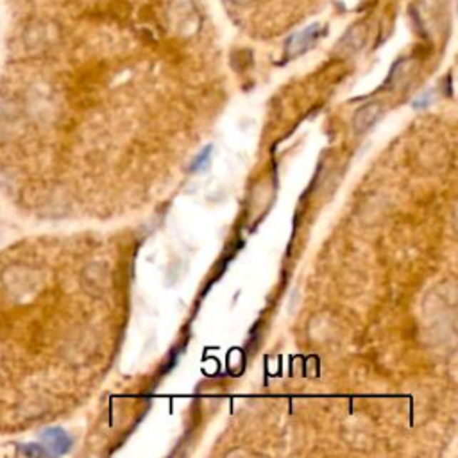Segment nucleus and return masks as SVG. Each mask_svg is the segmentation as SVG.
I'll return each instance as SVG.
<instances>
[{"label": "nucleus", "mask_w": 458, "mask_h": 458, "mask_svg": "<svg viewBox=\"0 0 458 458\" xmlns=\"http://www.w3.org/2000/svg\"><path fill=\"white\" fill-rule=\"evenodd\" d=\"M324 31L326 29H324L320 24H313V26H308L306 29L292 34V36L288 38L287 45H285V51H287L288 58H295V56L305 54L306 51H310V49L324 36Z\"/></svg>", "instance_id": "obj_1"}, {"label": "nucleus", "mask_w": 458, "mask_h": 458, "mask_svg": "<svg viewBox=\"0 0 458 458\" xmlns=\"http://www.w3.org/2000/svg\"><path fill=\"white\" fill-rule=\"evenodd\" d=\"M45 446H49V449L56 454H65L66 451L72 446V439L63 432L61 428H49L41 433Z\"/></svg>", "instance_id": "obj_2"}, {"label": "nucleus", "mask_w": 458, "mask_h": 458, "mask_svg": "<svg viewBox=\"0 0 458 458\" xmlns=\"http://www.w3.org/2000/svg\"><path fill=\"white\" fill-rule=\"evenodd\" d=\"M378 117H380V106L378 104L362 106V108L357 111V115H355V121H353L355 129H357L358 133L367 131V129L371 128L376 121H378Z\"/></svg>", "instance_id": "obj_3"}, {"label": "nucleus", "mask_w": 458, "mask_h": 458, "mask_svg": "<svg viewBox=\"0 0 458 458\" xmlns=\"http://www.w3.org/2000/svg\"><path fill=\"white\" fill-rule=\"evenodd\" d=\"M211 151H213V147L208 146L206 149H204L203 153H200L199 156L195 158V161H193V163L190 165V172H203V171H206L208 165H210V161H211Z\"/></svg>", "instance_id": "obj_4"}, {"label": "nucleus", "mask_w": 458, "mask_h": 458, "mask_svg": "<svg viewBox=\"0 0 458 458\" xmlns=\"http://www.w3.org/2000/svg\"><path fill=\"white\" fill-rule=\"evenodd\" d=\"M231 2H233V4H237V6H249L251 2H255V0H231Z\"/></svg>", "instance_id": "obj_5"}]
</instances>
